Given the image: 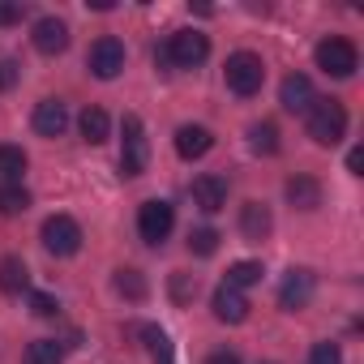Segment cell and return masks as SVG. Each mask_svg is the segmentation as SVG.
<instances>
[{
  "label": "cell",
  "mask_w": 364,
  "mask_h": 364,
  "mask_svg": "<svg viewBox=\"0 0 364 364\" xmlns=\"http://www.w3.org/2000/svg\"><path fill=\"white\" fill-rule=\"evenodd\" d=\"M210 146H215V133L206 129V124H180L176 129V154L180 159H202V154H210Z\"/></svg>",
  "instance_id": "cell-12"
},
{
  "label": "cell",
  "mask_w": 364,
  "mask_h": 364,
  "mask_svg": "<svg viewBox=\"0 0 364 364\" xmlns=\"http://www.w3.org/2000/svg\"><path fill=\"white\" fill-rule=\"evenodd\" d=\"M313 56H317V69H321L326 77H351V73H355V65H360L355 43H351V39H338V35L321 39Z\"/></svg>",
  "instance_id": "cell-3"
},
{
  "label": "cell",
  "mask_w": 364,
  "mask_h": 364,
  "mask_svg": "<svg viewBox=\"0 0 364 364\" xmlns=\"http://www.w3.org/2000/svg\"><path fill=\"white\" fill-rule=\"evenodd\" d=\"M304 116H309V137L317 146H338L343 141V133H347V107L338 99H313V107Z\"/></svg>",
  "instance_id": "cell-1"
},
{
  "label": "cell",
  "mask_w": 364,
  "mask_h": 364,
  "mask_svg": "<svg viewBox=\"0 0 364 364\" xmlns=\"http://www.w3.org/2000/svg\"><path fill=\"white\" fill-rule=\"evenodd\" d=\"M31 39H35V48H39L43 56H60V52L69 48V26H65L60 18H39L35 31H31Z\"/></svg>",
  "instance_id": "cell-13"
},
{
  "label": "cell",
  "mask_w": 364,
  "mask_h": 364,
  "mask_svg": "<svg viewBox=\"0 0 364 364\" xmlns=\"http://www.w3.org/2000/svg\"><path fill=\"white\" fill-rule=\"evenodd\" d=\"M31 210V193L22 189V185H9V180H5V185H0V215H26Z\"/></svg>",
  "instance_id": "cell-23"
},
{
  "label": "cell",
  "mask_w": 364,
  "mask_h": 364,
  "mask_svg": "<svg viewBox=\"0 0 364 364\" xmlns=\"http://www.w3.org/2000/svg\"><path fill=\"white\" fill-rule=\"evenodd\" d=\"M86 65H90V73H95L99 82L120 77V73H124V43H120V39H112V35H103V39L90 48Z\"/></svg>",
  "instance_id": "cell-8"
},
{
  "label": "cell",
  "mask_w": 364,
  "mask_h": 364,
  "mask_svg": "<svg viewBox=\"0 0 364 364\" xmlns=\"http://www.w3.org/2000/svg\"><path fill=\"white\" fill-rule=\"evenodd\" d=\"M26 364H65V347L56 338H35L26 347Z\"/></svg>",
  "instance_id": "cell-25"
},
{
  "label": "cell",
  "mask_w": 364,
  "mask_h": 364,
  "mask_svg": "<svg viewBox=\"0 0 364 364\" xmlns=\"http://www.w3.org/2000/svg\"><path fill=\"white\" fill-rule=\"evenodd\" d=\"M309 364H343V351H338V343H330V338L313 343V351H309Z\"/></svg>",
  "instance_id": "cell-29"
},
{
  "label": "cell",
  "mask_w": 364,
  "mask_h": 364,
  "mask_svg": "<svg viewBox=\"0 0 364 364\" xmlns=\"http://www.w3.org/2000/svg\"><path fill=\"white\" fill-rule=\"evenodd\" d=\"M171 228H176V210H171V202H141V210H137V232H141V240L146 245H163L167 236H171Z\"/></svg>",
  "instance_id": "cell-7"
},
{
  "label": "cell",
  "mask_w": 364,
  "mask_h": 364,
  "mask_svg": "<svg viewBox=\"0 0 364 364\" xmlns=\"http://www.w3.org/2000/svg\"><path fill=\"white\" fill-rule=\"evenodd\" d=\"M206 364H240V355H236V351H210Z\"/></svg>",
  "instance_id": "cell-33"
},
{
  "label": "cell",
  "mask_w": 364,
  "mask_h": 364,
  "mask_svg": "<svg viewBox=\"0 0 364 364\" xmlns=\"http://www.w3.org/2000/svg\"><path fill=\"white\" fill-rule=\"evenodd\" d=\"M163 48H167L171 69H198V65L210 56V39H206L202 31H176Z\"/></svg>",
  "instance_id": "cell-6"
},
{
  "label": "cell",
  "mask_w": 364,
  "mask_h": 364,
  "mask_svg": "<svg viewBox=\"0 0 364 364\" xmlns=\"http://www.w3.org/2000/svg\"><path fill=\"white\" fill-rule=\"evenodd\" d=\"M77 129H82V137H86L90 146H99V141H107L112 120H107V112H103V107H86V112L77 116Z\"/></svg>",
  "instance_id": "cell-19"
},
{
  "label": "cell",
  "mask_w": 364,
  "mask_h": 364,
  "mask_svg": "<svg viewBox=\"0 0 364 364\" xmlns=\"http://www.w3.org/2000/svg\"><path fill=\"white\" fill-rule=\"evenodd\" d=\"M313 99H317V95H313V82H309L304 73H287V77H283V86H279V103H283L287 112L300 116V112L313 107Z\"/></svg>",
  "instance_id": "cell-15"
},
{
  "label": "cell",
  "mask_w": 364,
  "mask_h": 364,
  "mask_svg": "<svg viewBox=\"0 0 364 364\" xmlns=\"http://www.w3.org/2000/svg\"><path fill=\"white\" fill-rule=\"evenodd\" d=\"M31 287V270L22 257H0V291L5 296H22Z\"/></svg>",
  "instance_id": "cell-18"
},
{
  "label": "cell",
  "mask_w": 364,
  "mask_h": 364,
  "mask_svg": "<svg viewBox=\"0 0 364 364\" xmlns=\"http://www.w3.org/2000/svg\"><path fill=\"white\" fill-rule=\"evenodd\" d=\"M223 77H228V90H232V95L249 99V95L262 90V82H266V65H262L257 52H232L228 65H223Z\"/></svg>",
  "instance_id": "cell-2"
},
{
  "label": "cell",
  "mask_w": 364,
  "mask_h": 364,
  "mask_svg": "<svg viewBox=\"0 0 364 364\" xmlns=\"http://www.w3.org/2000/svg\"><path fill=\"white\" fill-rule=\"evenodd\" d=\"M262 274H266V270H262V262H232L223 283H228V287H236V291H245V287H257V283H262Z\"/></svg>",
  "instance_id": "cell-20"
},
{
  "label": "cell",
  "mask_w": 364,
  "mask_h": 364,
  "mask_svg": "<svg viewBox=\"0 0 364 364\" xmlns=\"http://www.w3.org/2000/svg\"><path fill=\"white\" fill-rule=\"evenodd\" d=\"M189 193H193V206H198L202 215H219V210L228 206V180H219V176H198Z\"/></svg>",
  "instance_id": "cell-10"
},
{
  "label": "cell",
  "mask_w": 364,
  "mask_h": 364,
  "mask_svg": "<svg viewBox=\"0 0 364 364\" xmlns=\"http://www.w3.org/2000/svg\"><path fill=\"white\" fill-rule=\"evenodd\" d=\"M112 287L124 296V300H146V279H141V270H133V266H124V270H116V279H112Z\"/></svg>",
  "instance_id": "cell-24"
},
{
  "label": "cell",
  "mask_w": 364,
  "mask_h": 364,
  "mask_svg": "<svg viewBox=\"0 0 364 364\" xmlns=\"http://www.w3.org/2000/svg\"><path fill=\"white\" fill-rule=\"evenodd\" d=\"M31 313H35V317H56V313H60V304H56V296L35 291V296H31Z\"/></svg>",
  "instance_id": "cell-30"
},
{
  "label": "cell",
  "mask_w": 364,
  "mask_h": 364,
  "mask_svg": "<svg viewBox=\"0 0 364 364\" xmlns=\"http://www.w3.org/2000/svg\"><path fill=\"white\" fill-rule=\"evenodd\" d=\"M189 249H193L198 257L219 253V232H215V228H198V232H189Z\"/></svg>",
  "instance_id": "cell-28"
},
{
  "label": "cell",
  "mask_w": 364,
  "mask_h": 364,
  "mask_svg": "<svg viewBox=\"0 0 364 364\" xmlns=\"http://www.w3.org/2000/svg\"><path fill=\"white\" fill-rule=\"evenodd\" d=\"M270 228H274V219H270V206L266 202H245L240 206V232H245V240H266L270 236Z\"/></svg>",
  "instance_id": "cell-16"
},
{
  "label": "cell",
  "mask_w": 364,
  "mask_h": 364,
  "mask_svg": "<svg viewBox=\"0 0 364 364\" xmlns=\"http://www.w3.org/2000/svg\"><path fill=\"white\" fill-rule=\"evenodd\" d=\"M39 240H43V249H48L52 257H73V253L82 249V228H77V219H69V215H52V219H43Z\"/></svg>",
  "instance_id": "cell-5"
},
{
  "label": "cell",
  "mask_w": 364,
  "mask_h": 364,
  "mask_svg": "<svg viewBox=\"0 0 364 364\" xmlns=\"http://www.w3.org/2000/svg\"><path fill=\"white\" fill-rule=\"evenodd\" d=\"M22 171H26V150L22 146H0V176L9 185H22Z\"/></svg>",
  "instance_id": "cell-22"
},
{
  "label": "cell",
  "mask_w": 364,
  "mask_h": 364,
  "mask_svg": "<svg viewBox=\"0 0 364 364\" xmlns=\"http://www.w3.org/2000/svg\"><path fill=\"white\" fill-rule=\"evenodd\" d=\"M249 146H253L257 154H274V150H279V129H274L270 120H257V124L249 129Z\"/></svg>",
  "instance_id": "cell-26"
},
{
  "label": "cell",
  "mask_w": 364,
  "mask_h": 364,
  "mask_svg": "<svg viewBox=\"0 0 364 364\" xmlns=\"http://www.w3.org/2000/svg\"><path fill=\"white\" fill-rule=\"evenodd\" d=\"M210 309H215V317H219V321H228V326H240V321L249 317V300H245V291H236V287H228V283H219V287H215Z\"/></svg>",
  "instance_id": "cell-11"
},
{
  "label": "cell",
  "mask_w": 364,
  "mask_h": 364,
  "mask_svg": "<svg viewBox=\"0 0 364 364\" xmlns=\"http://www.w3.org/2000/svg\"><path fill=\"white\" fill-rule=\"evenodd\" d=\"M69 129V107L60 99H39L35 103V133L39 137H60Z\"/></svg>",
  "instance_id": "cell-14"
},
{
  "label": "cell",
  "mask_w": 364,
  "mask_h": 364,
  "mask_svg": "<svg viewBox=\"0 0 364 364\" xmlns=\"http://www.w3.org/2000/svg\"><path fill=\"white\" fill-rule=\"evenodd\" d=\"M22 22V5H0V26H14Z\"/></svg>",
  "instance_id": "cell-32"
},
{
  "label": "cell",
  "mask_w": 364,
  "mask_h": 364,
  "mask_svg": "<svg viewBox=\"0 0 364 364\" xmlns=\"http://www.w3.org/2000/svg\"><path fill=\"white\" fill-rule=\"evenodd\" d=\"M313 291H317V274L313 270H287V279L279 283V304L287 309V313H300V309H309L313 304Z\"/></svg>",
  "instance_id": "cell-9"
},
{
  "label": "cell",
  "mask_w": 364,
  "mask_h": 364,
  "mask_svg": "<svg viewBox=\"0 0 364 364\" xmlns=\"http://www.w3.org/2000/svg\"><path fill=\"white\" fill-rule=\"evenodd\" d=\"M18 77H22V69H18L14 60H0V90H14Z\"/></svg>",
  "instance_id": "cell-31"
},
{
  "label": "cell",
  "mask_w": 364,
  "mask_h": 364,
  "mask_svg": "<svg viewBox=\"0 0 364 364\" xmlns=\"http://www.w3.org/2000/svg\"><path fill=\"white\" fill-rule=\"evenodd\" d=\"M167 291H171V300H176V304H189V300L198 296V274L176 270V274L167 279Z\"/></svg>",
  "instance_id": "cell-27"
},
{
  "label": "cell",
  "mask_w": 364,
  "mask_h": 364,
  "mask_svg": "<svg viewBox=\"0 0 364 364\" xmlns=\"http://www.w3.org/2000/svg\"><path fill=\"white\" fill-rule=\"evenodd\" d=\"M283 193H287V202L296 210H317L321 206V185H317L313 176H291L287 185H283Z\"/></svg>",
  "instance_id": "cell-17"
},
{
  "label": "cell",
  "mask_w": 364,
  "mask_h": 364,
  "mask_svg": "<svg viewBox=\"0 0 364 364\" xmlns=\"http://www.w3.org/2000/svg\"><path fill=\"white\" fill-rule=\"evenodd\" d=\"M141 338H146V351H150V360H154V364H176L167 330H159V326H141Z\"/></svg>",
  "instance_id": "cell-21"
},
{
  "label": "cell",
  "mask_w": 364,
  "mask_h": 364,
  "mask_svg": "<svg viewBox=\"0 0 364 364\" xmlns=\"http://www.w3.org/2000/svg\"><path fill=\"white\" fill-rule=\"evenodd\" d=\"M120 171L124 176H141L146 171V159H150V146H146V129H141V116H124L120 120Z\"/></svg>",
  "instance_id": "cell-4"
},
{
  "label": "cell",
  "mask_w": 364,
  "mask_h": 364,
  "mask_svg": "<svg viewBox=\"0 0 364 364\" xmlns=\"http://www.w3.org/2000/svg\"><path fill=\"white\" fill-rule=\"evenodd\" d=\"M347 167L360 176V167H364V150H351V154H347Z\"/></svg>",
  "instance_id": "cell-34"
}]
</instances>
